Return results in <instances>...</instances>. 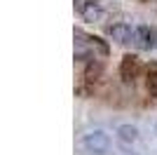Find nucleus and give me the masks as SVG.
<instances>
[{
    "instance_id": "f257e3e1",
    "label": "nucleus",
    "mask_w": 157,
    "mask_h": 155,
    "mask_svg": "<svg viewBox=\"0 0 157 155\" xmlns=\"http://www.w3.org/2000/svg\"><path fill=\"white\" fill-rule=\"evenodd\" d=\"M85 148L89 150V153H96V155H101V153H105L108 150V146H110V139H108V134H103V132H92V134H87L85 136Z\"/></svg>"
},
{
    "instance_id": "f03ea898",
    "label": "nucleus",
    "mask_w": 157,
    "mask_h": 155,
    "mask_svg": "<svg viewBox=\"0 0 157 155\" xmlns=\"http://www.w3.org/2000/svg\"><path fill=\"white\" fill-rule=\"evenodd\" d=\"M110 38L115 40V42H131V40H136V31L131 28V26H127V24H115V26H110Z\"/></svg>"
},
{
    "instance_id": "7ed1b4c3",
    "label": "nucleus",
    "mask_w": 157,
    "mask_h": 155,
    "mask_svg": "<svg viewBox=\"0 0 157 155\" xmlns=\"http://www.w3.org/2000/svg\"><path fill=\"white\" fill-rule=\"evenodd\" d=\"M136 42L143 50H152L155 47V31L150 26H138L136 28Z\"/></svg>"
},
{
    "instance_id": "20e7f679",
    "label": "nucleus",
    "mask_w": 157,
    "mask_h": 155,
    "mask_svg": "<svg viewBox=\"0 0 157 155\" xmlns=\"http://www.w3.org/2000/svg\"><path fill=\"white\" fill-rule=\"evenodd\" d=\"M117 136H120V141H124V143H134L138 139V129L134 125H120Z\"/></svg>"
},
{
    "instance_id": "39448f33",
    "label": "nucleus",
    "mask_w": 157,
    "mask_h": 155,
    "mask_svg": "<svg viewBox=\"0 0 157 155\" xmlns=\"http://www.w3.org/2000/svg\"><path fill=\"white\" fill-rule=\"evenodd\" d=\"M82 17H85L87 21L98 19V17H101V7H98V5H94V2H89L87 7H82Z\"/></svg>"
},
{
    "instance_id": "423d86ee",
    "label": "nucleus",
    "mask_w": 157,
    "mask_h": 155,
    "mask_svg": "<svg viewBox=\"0 0 157 155\" xmlns=\"http://www.w3.org/2000/svg\"><path fill=\"white\" fill-rule=\"evenodd\" d=\"M148 89H150L152 94L157 97V73H152V75L148 78Z\"/></svg>"
}]
</instances>
